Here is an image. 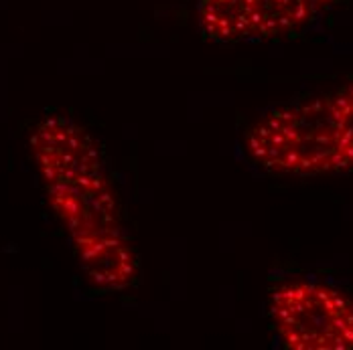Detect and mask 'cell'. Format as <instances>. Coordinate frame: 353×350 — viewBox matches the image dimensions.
<instances>
[{
    "instance_id": "1",
    "label": "cell",
    "mask_w": 353,
    "mask_h": 350,
    "mask_svg": "<svg viewBox=\"0 0 353 350\" xmlns=\"http://www.w3.org/2000/svg\"><path fill=\"white\" fill-rule=\"evenodd\" d=\"M31 152L88 280L106 292L126 289L139 263L96 142L70 118L47 116L31 134Z\"/></svg>"
},
{
    "instance_id": "2",
    "label": "cell",
    "mask_w": 353,
    "mask_h": 350,
    "mask_svg": "<svg viewBox=\"0 0 353 350\" xmlns=\"http://www.w3.org/2000/svg\"><path fill=\"white\" fill-rule=\"evenodd\" d=\"M260 168L288 176L353 171V83L264 113L246 134Z\"/></svg>"
},
{
    "instance_id": "3",
    "label": "cell",
    "mask_w": 353,
    "mask_h": 350,
    "mask_svg": "<svg viewBox=\"0 0 353 350\" xmlns=\"http://www.w3.org/2000/svg\"><path fill=\"white\" fill-rule=\"evenodd\" d=\"M274 330L290 350H353V300L313 280H290L270 294Z\"/></svg>"
},
{
    "instance_id": "4",
    "label": "cell",
    "mask_w": 353,
    "mask_h": 350,
    "mask_svg": "<svg viewBox=\"0 0 353 350\" xmlns=\"http://www.w3.org/2000/svg\"><path fill=\"white\" fill-rule=\"evenodd\" d=\"M339 0H199L197 19L215 43L268 41L294 33Z\"/></svg>"
}]
</instances>
